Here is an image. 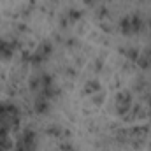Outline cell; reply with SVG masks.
<instances>
[{"mask_svg":"<svg viewBox=\"0 0 151 151\" xmlns=\"http://www.w3.org/2000/svg\"><path fill=\"white\" fill-rule=\"evenodd\" d=\"M141 25H142V21H141L137 16H128V18H125V19L121 21L123 32H137V30L141 28Z\"/></svg>","mask_w":151,"mask_h":151,"instance_id":"1","label":"cell"},{"mask_svg":"<svg viewBox=\"0 0 151 151\" xmlns=\"http://www.w3.org/2000/svg\"><path fill=\"white\" fill-rule=\"evenodd\" d=\"M99 88H100V84H99L97 81H90V83L86 84V91H88V93H93V91H97Z\"/></svg>","mask_w":151,"mask_h":151,"instance_id":"2","label":"cell"}]
</instances>
